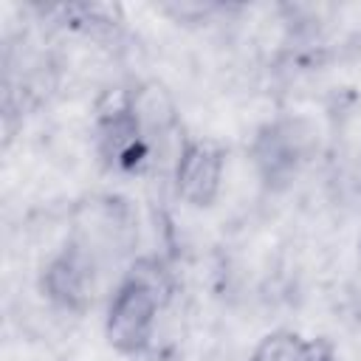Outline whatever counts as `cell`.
Here are the masks:
<instances>
[{
  "mask_svg": "<svg viewBox=\"0 0 361 361\" xmlns=\"http://www.w3.org/2000/svg\"><path fill=\"white\" fill-rule=\"evenodd\" d=\"M161 310V282L147 271H130L110 296L104 333L124 355L144 353L152 341Z\"/></svg>",
  "mask_w": 361,
  "mask_h": 361,
  "instance_id": "obj_1",
  "label": "cell"
},
{
  "mask_svg": "<svg viewBox=\"0 0 361 361\" xmlns=\"http://www.w3.org/2000/svg\"><path fill=\"white\" fill-rule=\"evenodd\" d=\"M223 166L226 155L217 144L203 141V138H189L180 147L178 164H175V192L183 197L189 206H212L220 180H223Z\"/></svg>",
  "mask_w": 361,
  "mask_h": 361,
  "instance_id": "obj_2",
  "label": "cell"
},
{
  "mask_svg": "<svg viewBox=\"0 0 361 361\" xmlns=\"http://www.w3.org/2000/svg\"><path fill=\"white\" fill-rule=\"evenodd\" d=\"M42 290L62 307L82 310L93 296V262L76 243L65 245L42 274Z\"/></svg>",
  "mask_w": 361,
  "mask_h": 361,
  "instance_id": "obj_3",
  "label": "cell"
},
{
  "mask_svg": "<svg viewBox=\"0 0 361 361\" xmlns=\"http://www.w3.org/2000/svg\"><path fill=\"white\" fill-rule=\"evenodd\" d=\"M99 149L113 166H135L144 158L141 118L133 113V107H121L102 121Z\"/></svg>",
  "mask_w": 361,
  "mask_h": 361,
  "instance_id": "obj_4",
  "label": "cell"
},
{
  "mask_svg": "<svg viewBox=\"0 0 361 361\" xmlns=\"http://www.w3.org/2000/svg\"><path fill=\"white\" fill-rule=\"evenodd\" d=\"M248 361H333V358L319 341H310L290 330H279L265 336L254 347Z\"/></svg>",
  "mask_w": 361,
  "mask_h": 361,
  "instance_id": "obj_5",
  "label": "cell"
}]
</instances>
